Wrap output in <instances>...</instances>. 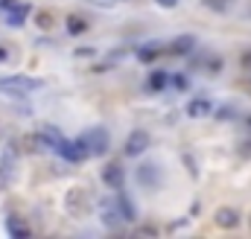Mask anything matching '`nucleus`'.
Segmentation results:
<instances>
[{
    "label": "nucleus",
    "mask_w": 251,
    "mask_h": 239,
    "mask_svg": "<svg viewBox=\"0 0 251 239\" xmlns=\"http://www.w3.org/2000/svg\"><path fill=\"white\" fill-rule=\"evenodd\" d=\"M79 140H82V146H85V152H88L91 158H102V155L108 152V146H111L105 128H88Z\"/></svg>",
    "instance_id": "f257e3e1"
},
{
    "label": "nucleus",
    "mask_w": 251,
    "mask_h": 239,
    "mask_svg": "<svg viewBox=\"0 0 251 239\" xmlns=\"http://www.w3.org/2000/svg\"><path fill=\"white\" fill-rule=\"evenodd\" d=\"M38 88H41V82L29 79V76H0V91L12 94V96H24L29 91H38Z\"/></svg>",
    "instance_id": "f03ea898"
},
{
    "label": "nucleus",
    "mask_w": 251,
    "mask_h": 239,
    "mask_svg": "<svg viewBox=\"0 0 251 239\" xmlns=\"http://www.w3.org/2000/svg\"><path fill=\"white\" fill-rule=\"evenodd\" d=\"M56 152L62 155L64 161H70V164H79V161H85L88 158V152H85V146H82V140H64L56 146Z\"/></svg>",
    "instance_id": "7ed1b4c3"
},
{
    "label": "nucleus",
    "mask_w": 251,
    "mask_h": 239,
    "mask_svg": "<svg viewBox=\"0 0 251 239\" xmlns=\"http://www.w3.org/2000/svg\"><path fill=\"white\" fill-rule=\"evenodd\" d=\"M146 149H149V134H146V131H131L128 140H126V155H128V158H137V155H143Z\"/></svg>",
    "instance_id": "20e7f679"
},
{
    "label": "nucleus",
    "mask_w": 251,
    "mask_h": 239,
    "mask_svg": "<svg viewBox=\"0 0 251 239\" xmlns=\"http://www.w3.org/2000/svg\"><path fill=\"white\" fill-rule=\"evenodd\" d=\"M213 219H216V225H219V228H225V231H228V228H237V225H240V213H237L234 207H219Z\"/></svg>",
    "instance_id": "39448f33"
},
{
    "label": "nucleus",
    "mask_w": 251,
    "mask_h": 239,
    "mask_svg": "<svg viewBox=\"0 0 251 239\" xmlns=\"http://www.w3.org/2000/svg\"><path fill=\"white\" fill-rule=\"evenodd\" d=\"M35 143H41L44 149H56L59 143H62V134L53 128V125H44L41 131H38V137H35Z\"/></svg>",
    "instance_id": "423d86ee"
},
{
    "label": "nucleus",
    "mask_w": 251,
    "mask_h": 239,
    "mask_svg": "<svg viewBox=\"0 0 251 239\" xmlns=\"http://www.w3.org/2000/svg\"><path fill=\"white\" fill-rule=\"evenodd\" d=\"M193 47H196V38L193 35H178L176 41H170L167 50H170V56H187Z\"/></svg>",
    "instance_id": "0eeeda50"
},
{
    "label": "nucleus",
    "mask_w": 251,
    "mask_h": 239,
    "mask_svg": "<svg viewBox=\"0 0 251 239\" xmlns=\"http://www.w3.org/2000/svg\"><path fill=\"white\" fill-rule=\"evenodd\" d=\"M102 181H105L108 187H114V190H123L126 175H123V169H120L117 164H108V167L102 169Z\"/></svg>",
    "instance_id": "6e6552de"
},
{
    "label": "nucleus",
    "mask_w": 251,
    "mask_h": 239,
    "mask_svg": "<svg viewBox=\"0 0 251 239\" xmlns=\"http://www.w3.org/2000/svg\"><path fill=\"white\" fill-rule=\"evenodd\" d=\"M210 111H213V102H210V99H204V96L190 99V102H187V117H207Z\"/></svg>",
    "instance_id": "1a4fd4ad"
},
{
    "label": "nucleus",
    "mask_w": 251,
    "mask_h": 239,
    "mask_svg": "<svg viewBox=\"0 0 251 239\" xmlns=\"http://www.w3.org/2000/svg\"><path fill=\"white\" fill-rule=\"evenodd\" d=\"M26 15H29V6H26V3H15V6L6 12V24H9V26H21V24L26 21Z\"/></svg>",
    "instance_id": "9d476101"
},
{
    "label": "nucleus",
    "mask_w": 251,
    "mask_h": 239,
    "mask_svg": "<svg viewBox=\"0 0 251 239\" xmlns=\"http://www.w3.org/2000/svg\"><path fill=\"white\" fill-rule=\"evenodd\" d=\"M137 181H140L143 187H158V167H155V164H143V167L137 169Z\"/></svg>",
    "instance_id": "9b49d317"
},
{
    "label": "nucleus",
    "mask_w": 251,
    "mask_h": 239,
    "mask_svg": "<svg viewBox=\"0 0 251 239\" xmlns=\"http://www.w3.org/2000/svg\"><path fill=\"white\" fill-rule=\"evenodd\" d=\"M161 50H164V47H161L158 41H152V44H143V47L137 50V59H140V61H155L158 56H161Z\"/></svg>",
    "instance_id": "f8f14e48"
},
{
    "label": "nucleus",
    "mask_w": 251,
    "mask_h": 239,
    "mask_svg": "<svg viewBox=\"0 0 251 239\" xmlns=\"http://www.w3.org/2000/svg\"><path fill=\"white\" fill-rule=\"evenodd\" d=\"M67 32L70 35H85L88 32V21L79 15H67Z\"/></svg>",
    "instance_id": "ddd939ff"
},
{
    "label": "nucleus",
    "mask_w": 251,
    "mask_h": 239,
    "mask_svg": "<svg viewBox=\"0 0 251 239\" xmlns=\"http://www.w3.org/2000/svg\"><path fill=\"white\" fill-rule=\"evenodd\" d=\"M102 222H105L108 228H117V225L123 222V216H120L117 204H105V207H102Z\"/></svg>",
    "instance_id": "4468645a"
},
{
    "label": "nucleus",
    "mask_w": 251,
    "mask_h": 239,
    "mask_svg": "<svg viewBox=\"0 0 251 239\" xmlns=\"http://www.w3.org/2000/svg\"><path fill=\"white\" fill-rule=\"evenodd\" d=\"M114 204H117V210H120V216H123L126 222H131V219H134V207H131V201L126 198L120 190H117V198H114Z\"/></svg>",
    "instance_id": "2eb2a0df"
},
{
    "label": "nucleus",
    "mask_w": 251,
    "mask_h": 239,
    "mask_svg": "<svg viewBox=\"0 0 251 239\" xmlns=\"http://www.w3.org/2000/svg\"><path fill=\"white\" fill-rule=\"evenodd\" d=\"M170 85V73L167 70H155V73H149V88L152 91H164Z\"/></svg>",
    "instance_id": "dca6fc26"
},
{
    "label": "nucleus",
    "mask_w": 251,
    "mask_h": 239,
    "mask_svg": "<svg viewBox=\"0 0 251 239\" xmlns=\"http://www.w3.org/2000/svg\"><path fill=\"white\" fill-rule=\"evenodd\" d=\"M6 228H9V234H12V237H18V239L29 237V228H26L24 222H18L15 216H9V219H6Z\"/></svg>",
    "instance_id": "f3484780"
},
{
    "label": "nucleus",
    "mask_w": 251,
    "mask_h": 239,
    "mask_svg": "<svg viewBox=\"0 0 251 239\" xmlns=\"http://www.w3.org/2000/svg\"><path fill=\"white\" fill-rule=\"evenodd\" d=\"M170 82H173V85H176L178 91H184V88H190V79H187V76H184V73H176V76H173Z\"/></svg>",
    "instance_id": "a211bd4d"
},
{
    "label": "nucleus",
    "mask_w": 251,
    "mask_h": 239,
    "mask_svg": "<svg viewBox=\"0 0 251 239\" xmlns=\"http://www.w3.org/2000/svg\"><path fill=\"white\" fill-rule=\"evenodd\" d=\"M228 3H231V0H204V6H210V9H216V12L228 9Z\"/></svg>",
    "instance_id": "6ab92c4d"
},
{
    "label": "nucleus",
    "mask_w": 251,
    "mask_h": 239,
    "mask_svg": "<svg viewBox=\"0 0 251 239\" xmlns=\"http://www.w3.org/2000/svg\"><path fill=\"white\" fill-rule=\"evenodd\" d=\"M50 24H53V18H50V15H38V26H41V29H44V26H50Z\"/></svg>",
    "instance_id": "aec40b11"
},
{
    "label": "nucleus",
    "mask_w": 251,
    "mask_h": 239,
    "mask_svg": "<svg viewBox=\"0 0 251 239\" xmlns=\"http://www.w3.org/2000/svg\"><path fill=\"white\" fill-rule=\"evenodd\" d=\"M15 3H18V0H0V12H3V15H6V12H9V9H12V6H15Z\"/></svg>",
    "instance_id": "412c9836"
},
{
    "label": "nucleus",
    "mask_w": 251,
    "mask_h": 239,
    "mask_svg": "<svg viewBox=\"0 0 251 239\" xmlns=\"http://www.w3.org/2000/svg\"><path fill=\"white\" fill-rule=\"evenodd\" d=\"M158 6H164V9H173V6H178V0H155Z\"/></svg>",
    "instance_id": "4be33fe9"
},
{
    "label": "nucleus",
    "mask_w": 251,
    "mask_h": 239,
    "mask_svg": "<svg viewBox=\"0 0 251 239\" xmlns=\"http://www.w3.org/2000/svg\"><path fill=\"white\" fill-rule=\"evenodd\" d=\"M9 59V50H6V47H0V61H6Z\"/></svg>",
    "instance_id": "5701e85b"
},
{
    "label": "nucleus",
    "mask_w": 251,
    "mask_h": 239,
    "mask_svg": "<svg viewBox=\"0 0 251 239\" xmlns=\"http://www.w3.org/2000/svg\"><path fill=\"white\" fill-rule=\"evenodd\" d=\"M243 61H246V64H251V56H246V59H243Z\"/></svg>",
    "instance_id": "b1692460"
},
{
    "label": "nucleus",
    "mask_w": 251,
    "mask_h": 239,
    "mask_svg": "<svg viewBox=\"0 0 251 239\" xmlns=\"http://www.w3.org/2000/svg\"><path fill=\"white\" fill-rule=\"evenodd\" d=\"M249 128H251V117H249Z\"/></svg>",
    "instance_id": "393cba45"
}]
</instances>
